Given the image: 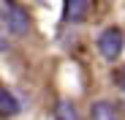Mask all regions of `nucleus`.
Returning a JSON list of instances; mask_svg holds the SVG:
<instances>
[{
    "label": "nucleus",
    "instance_id": "6e6552de",
    "mask_svg": "<svg viewBox=\"0 0 125 120\" xmlns=\"http://www.w3.org/2000/svg\"><path fill=\"white\" fill-rule=\"evenodd\" d=\"M120 87H122V93H125V71L120 74Z\"/></svg>",
    "mask_w": 125,
    "mask_h": 120
},
{
    "label": "nucleus",
    "instance_id": "7ed1b4c3",
    "mask_svg": "<svg viewBox=\"0 0 125 120\" xmlns=\"http://www.w3.org/2000/svg\"><path fill=\"white\" fill-rule=\"evenodd\" d=\"M90 115H93V120H125L120 107L112 104V101H95Z\"/></svg>",
    "mask_w": 125,
    "mask_h": 120
},
{
    "label": "nucleus",
    "instance_id": "20e7f679",
    "mask_svg": "<svg viewBox=\"0 0 125 120\" xmlns=\"http://www.w3.org/2000/svg\"><path fill=\"white\" fill-rule=\"evenodd\" d=\"M65 19L68 22H82L90 14V0H65Z\"/></svg>",
    "mask_w": 125,
    "mask_h": 120
},
{
    "label": "nucleus",
    "instance_id": "f03ea898",
    "mask_svg": "<svg viewBox=\"0 0 125 120\" xmlns=\"http://www.w3.org/2000/svg\"><path fill=\"white\" fill-rule=\"evenodd\" d=\"M98 52L106 60H117L122 52V30L120 27H106L98 36Z\"/></svg>",
    "mask_w": 125,
    "mask_h": 120
},
{
    "label": "nucleus",
    "instance_id": "423d86ee",
    "mask_svg": "<svg viewBox=\"0 0 125 120\" xmlns=\"http://www.w3.org/2000/svg\"><path fill=\"white\" fill-rule=\"evenodd\" d=\"M54 120H79V112H76V107L68 101V98H62V101H57V107H54Z\"/></svg>",
    "mask_w": 125,
    "mask_h": 120
},
{
    "label": "nucleus",
    "instance_id": "0eeeda50",
    "mask_svg": "<svg viewBox=\"0 0 125 120\" xmlns=\"http://www.w3.org/2000/svg\"><path fill=\"white\" fill-rule=\"evenodd\" d=\"M8 49V41H6V36H3V27H0V52H6Z\"/></svg>",
    "mask_w": 125,
    "mask_h": 120
},
{
    "label": "nucleus",
    "instance_id": "f257e3e1",
    "mask_svg": "<svg viewBox=\"0 0 125 120\" xmlns=\"http://www.w3.org/2000/svg\"><path fill=\"white\" fill-rule=\"evenodd\" d=\"M3 19H6V27H8L11 36H25L30 30V16H27V11L19 3H6Z\"/></svg>",
    "mask_w": 125,
    "mask_h": 120
},
{
    "label": "nucleus",
    "instance_id": "39448f33",
    "mask_svg": "<svg viewBox=\"0 0 125 120\" xmlns=\"http://www.w3.org/2000/svg\"><path fill=\"white\" fill-rule=\"evenodd\" d=\"M0 112H3L6 117L19 115V101L14 98V93H8V90H3V87H0Z\"/></svg>",
    "mask_w": 125,
    "mask_h": 120
}]
</instances>
